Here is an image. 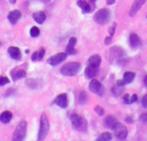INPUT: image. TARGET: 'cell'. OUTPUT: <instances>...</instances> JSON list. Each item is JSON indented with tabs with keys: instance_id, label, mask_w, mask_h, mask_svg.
<instances>
[{
	"instance_id": "obj_1",
	"label": "cell",
	"mask_w": 147,
	"mask_h": 141,
	"mask_svg": "<svg viewBox=\"0 0 147 141\" xmlns=\"http://www.w3.org/2000/svg\"><path fill=\"white\" fill-rule=\"evenodd\" d=\"M81 69V65L80 63L78 62H71L64 65L61 69L60 72L64 76H68V77H73L76 76Z\"/></svg>"
},
{
	"instance_id": "obj_2",
	"label": "cell",
	"mask_w": 147,
	"mask_h": 141,
	"mask_svg": "<svg viewBox=\"0 0 147 141\" xmlns=\"http://www.w3.org/2000/svg\"><path fill=\"white\" fill-rule=\"evenodd\" d=\"M49 132V121L47 115L43 113L40 116V129L38 134V140H44Z\"/></svg>"
},
{
	"instance_id": "obj_3",
	"label": "cell",
	"mask_w": 147,
	"mask_h": 141,
	"mask_svg": "<svg viewBox=\"0 0 147 141\" xmlns=\"http://www.w3.org/2000/svg\"><path fill=\"white\" fill-rule=\"evenodd\" d=\"M111 13L108 9H101L94 15V21L100 25L108 23L110 20Z\"/></svg>"
},
{
	"instance_id": "obj_4",
	"label": "cell",
	"mask_w": 147,
	"mask_h": 141,
	"mask_svg": "<svg viewBox=\"0 0 147 141\" xmlns=\"http://www.w3.org/2000/svg\"><path fill=\"white\" fill-rule=\"evenodd\" d=\"M71 122L73 126V128L78 131H85L87 128V122L80 115H77L76 113H72L70 115Z\"/></svg>"
},
{
	"instance_id": "obj_5",
	"label": "cell",
	"mask_w": 147,
	"mask_h": 141,
	"mask_svg": "<svg viewBox=\"0 0 147 141\" xmlns=\"http://www.w3.org/2000/svg\"><path fill=\"white\" fill-rule=\"evenodd\" d=\"M26 133H27V121L25 120H22L18 123L13 134V140H23L26 136Z\"/></svg>"
},
{
	"instance_id": "obj_6",
	"label": "cell",
	"mask_w": 147,
	"mask_h": 141,
	"mask_svg": "<svg viewBox=\"0 0 147 141\" xmlns=\"http://www.w3.org/2000/svg\"><path fill=\"white\" fill-rule=\"evenodd\" d=\"M111 129L113 130L114 134L115 135V137L118 140H124L127 139V127L125 125H123L122 123L116 122L113 126V128Z\"/></svg>"
},
{
	"instance_id": "obj_7",
	"label": "cell",
	"mask_w": 147,
	"mask_h": 141,
	"mask_svg": "<svg viewBox=\"0 0 147 141\" xmlns=\"http://www.w3.org/2000/svg\"><path fill=\"white\" fill-rule=\"evenodd\" d=\"M67 58V53H59L54 54L53 56H51L48 59H47V64L52 65V66H55L58 65L59 64L62 63L63 61H65Z\"/></svg>"
},
{
	"instance_id": "obj_8",
	"label": "cell",
	"mask_w": 147,
	"mask_h": 141,
	"mask_svg": "<svg viewBox=\"0 0 147 141\" xmlns=\"http://www.w3.org/2000/svg\"><path fill=\"white\" fill-rule=\"evenodd\" d=\"M146 2V0H134L130 10H129V16L134 17L135 16V15L139 12V10L141 9V7L145 4V3Z\"/></svg>"
},
{
	"instance_id": "obj_9",
	"label": "cell",
	"mask_w": 147,
	"mask_h": 141,
	"mask_svg": "<svg viewBox=\"0 0 147 141\" xmlns=\"http://www.w3.org/2000/svg\"><path fill=\"white\" fill-rule=\"evenodd\" d=\"M26 75H27L26 69L23 68V65L21 66V67H16L14 70H12V72H11V77L15 81L18 80V79H21L22 78H25Z\"/></svg>"
},
{
	"instance_id": "obj_10",
	"label": "cell",
	"mask_w": 147,
	"mask_h": 141,
	"mask_svg": "<svg viewBox=\"0 0 147 141\" xmlns=\"http://www.w3.org/2000/svg\"><path fill=\"white\" fill-rule=\"evenodd\" d=\"M54 104L58 105L59 107L62 108V109H65L68 106V99H67V95L65 93H62L60 95H59L56 99L53 102Z\"/></svg>"
},
{
	"instance_id": "obj_11",
	"label": "cell",
	"mask_w": 147,
	"mask_h": 141,
	"mask_svg": "<svg viewBox=\"0 0 147 141\" xmlns=\"http://www.w3.org/2000/svg\"><path fill=\"white\" fill-rule=\"evenodd\" d=\"M89 88L91 92H93L94 94H97V95H99L102 90V86L97 79H92L90 83Z\"/></svg>"
},
{
	"instance_id": "obj_12",
	"label": "cell",
	"mask_w": 147,
	"mask_h": 141,
	"mask_svg": "<svg viewBox=\"0 0 147 141\" xmlns=\"http://www.w3.org/2000/svg\"><path fill=\"white\" fill-rule=\"evenodd\" d=\"M77 44V38L76 37H71L68 42V45L66 47V53L70 55H73L77 53V50L75 49V46Z\"/></svg>"
},
{
	"instance_id": "obj_13",
	"label": "cell",
	"mask_w": 147,
	"mask_h": 141,
	"mask_svg": "<svg viewBox=\"0 0 147 141\" xmlns=\"http://www.w3.org/2000/svg\"><path fill=\"white\" fill-rule=\"evenodd\" d=\"M21 16H22L21 11L18 10V9H15V10H12V11H10L9 13V15H8V20L10 22V23L16 24L18 22V20L21 18Z\"/></svg>"
},
{
	"instance_id": "obj_14",
	"label": "cell",
	"mask_w": 147,
	"mask_h": 141,
	"mask_svg": "<svg viewBox=\"0 0 147 141\" xmlns=\"http://www.w3.org/2000/svg\"><path fill=\"white\" fill-rule=\"evenodd\" d=\"M8 53H9V54L10 55V57L13 59H16V60L21 59L22 54H21V51H20V49L18 47H9L8 48Z\"/></svg>"
},
{
	"instance_id": "obj_15",
	"label": "cell",
	"mask_w": 147,
	"mask_h": 141,
	"mask_svg": "<svg viewBox=\"0 0 147 141\" xmlns=\"http://www.w3.org/2000/svg\"><path fill=\"white\" fill-rule=\"evenodd\" d=\"M129 43H130V46H131L133 48L136 49V48H138V47H140V45H141V40H140V37H139L138 34H132L130 35V37H129Z\"/></svg>"
},
{
	"instance_id": "obj_16",
	"label": "cell",
	"mask_w": 147,
	"mask_h": 141,
	"mask_svg": "<svg viewBox=\"0 0 147 141\" xmlns=\"http://www.w3.org/2000/svg\"><path fill=\"white\" fill-rule=\"evenodd\" d=\"M102 62V59L99 55H92L91 57H90L89 60H88V65L94 67V68H98L100 66V64Z\"/></svg>"
},
{
	"instance_id": "obj_17",
	"label": "cell",
	"mask_w": 147,
	"mask_h": 141,
	"mask_svg": "<svg viewBox=\"0 0 147 141\" xmlns=\"http://www.w3.org/2000/svg\"><path fill=\"white\" fill-rule=\"evenodd\" d=\"M77 4H78V7H80V8H81L83 14L90 13V12L92 10L90 4L88 2H86L85 0H78Z\"/></svg>"
},
{
	"instance_id": "obj_18",
	"label": "cell",
	"mask_w": 147,
	"mask_h": 141,
	"mask_svg": "<svg viewBox=\"0 0 147 141\" xmlns=\"http://www.w3.org/2000/svg\"><path fill=\"white\" fill-rule=\"evenodd\" d=\"M97 69L98 68H94V67H91L90 65H88L84 71V75L87 78L89 79H92L94 78L96 74H97Z\"/></svg>"
},
{
	"instance_id": "obj_19",
	"label": "cell",
	"mask_w": 147,
	"mask_h": 141,
	"mask_svg": "<svg viewBox=\"0 0 147 141\" xmlns=\"http://www.w3.org/2000/svg\"><path fill=\"white\" fill-rule=\"evenodd\" d=\"M33 18L34 20L38 22L39 24H41L45 22L46 20V14L43 11H36L34 13H33Z\"/></svg>"
},
{
	"instance_id": "obj_20",
	"label": "cell",
	"mask_w": 147,
	"mask_h": 141,
	"mask_svg": "<svg viewBox=\"0 0 147 141\" xmlns=\"http://www.w3.org/2000/svg\"><path fill=\"white\" fill-rule=\"evenodd\" d=\"M12 119V113L10 111H3L0 115V121L3 124L9 123Z\"/></svg>"
},
{
	"instance_id": "obj_21",
	"label": "cell",
	"mask_w": 147,
	"mask_h": 141,
	"mask_svg": "<svg viewBox=\"0 0 147 141\" xmlns=\"http://www.w3.org/2000/svg\"><path fill=\"white\" fill-rule=\"evenodd\" d=\"M134 78H135V73L133 72H126L123 75V80L126 84H131L134 80Z\"/></svg>"
},
{
	"instance_id": "obj_22",
	"label": "cell",
	"mask_w": 147,
	"mask_h": 141,
	"mask_svg": "<svg viewBox=\"0 0 147 141\" xmlns=\"http://www.w3.org/2000/svg\"><path fill=\"white\" fill-rule=\"evenodd\" d=\"M117 122L115 117L112 116V115H109L106 117L105 121H104V125L106 128H112L113 126Z\"/></svg>"
},
{
	"instance_id": "obj_23",
	"label": "cell",
	"mask_w": 147,
	"mask_h": 141,
	"mask_svg": "<svg viewBox=\"0 0 147 141\" xmlns=\"http://www.w3.org/2000/svg\"><path fill=\"white\" fill-rule=\"evenodd\" d=\"M112 138H113L112 134H111L110 133H109V132H106V133H103V134H102V135H101V136H99V137L97 138V140L109 141L112 140Z\"/></svg>"
},
{
	"instance_id": "obj_24",
	"label": "cell",
	"mask_w": 147,
	"mask_h": 141,
	"mask_svg": "<svg viewBox=\"0 0 147 141\" xmlns=\"http://www.w3.org/2000/svg\"><path fill=\"white\" fill-rule=\"evenodd\" d=\"M79 103L82 104V105H84L85 103H87L88 102V96H87V93L84 92V91H82L80 94H79Z\"/></svg>"
},
{
	"instance_id": "obj_25",
	"label": "cell",
	"mask_w": 147,
	"mask_h": 141,
	"mask_svg": "<svg viewBox=\"0 0 147 141\" xmlns=\"http://www.w3.org/2000/svg\"><path fill=\"white\" fill-rule=\"evenodd\" d=\"M40 29H39V28L38 27H36V26H34V27H32L31 28V29H30V35L32 36V37H38L39 35H40Z\"/></svg>"
},
{
	"instance_id": "obj_26",
	"label": "cell",
	"mask_w": 147,
	"mask_h": 141,
	"mask_svg": "<svg viewBox=\"0 0 147 141\" xmlns=\"http://www.w3.org/2000/svg\"><path fill=\"white\" fill-rule=\"evenodd\" d=\"M94 110H95V112H96L99 116H102V115H104V114H105L104 109H103L102 107L99 106V105H96V106L95 107Z\"/></svg>"
},
{
	"instance_id": "obj_27",
	"label": "cell",
	"mask_w": 147,
	"mask_h": 141,
	"mask_svg": "<svg viewBox=\"0 0 147 141\" xmlns=\"http://www.w3.org/2000/svg\"><path fill=\"white\" fill-rule=\"evenodd\" d=\"M116 26H117V24H116V22H113V24L109 28V34L111 35V36H114V34H115V28H116Z\"/></svg>"
},
{
	"instance_id": "obj_28",
	"label": "cell",
	"mask_w": 147,
	"mask_h": 141,
	"mask_svg": "<svg viewBox=\"0 0 147 141\" xmlns=\"http://www.w3.org/2000/svg\"><path fill=\"white\" fill-rule=\"evenodd\" d=\"M123 103L125 104H132V101H131V96L129 94H125L123 96Z\"/></svg>"
},
{
	"instance_id": "obj_29",
	"label": "cell",
	"mask_w": 147,
	"mask_h": 141,
	"mask_svg": "<svg viewBox=\"0 0 147 141\" xmlns=\"http://www.w3.org/2000/svg\"><path fill=\"white\" fill-rule=\"evenodd\" d=\"M9 79L7 77H3V76L0 77V86L5 85L6 84H9Z\"/></svg>"
},
{
	"instance_id": "obj_30",
	"label": "cell",
	"mask_w": 147,
	"mask_h": 141,
	"mask_svg": "<svg viewBox=\"0 0 147 141\" xmlns=\"http://www.w3.org/2000/svg\"><path fill=\"white\" fill-rule=\"evenodd\" d=\"M38 52H39L38 59H39V60H42V59H43V57H44V55H45V53H46L45 48H44V47H40V50H39Z\"/></svg>"
},
{
	"instance_id": "obj_31",
	"label": "cell",
	"mask_w": 147,
	"mask_h": 141,
	"mask_svg": "<svg viewBox=\"0 0 147 141\" xmlns=\"http://www.w3.org/2000/svg\"><path fill=\"white\" fill-rule=\"evenodd\" d=\"M142 106L145 108V109H147V94L145 95L142 98Z\"/></svg>"
},
{
	"instance_id": "obj_32",
	"label": "cell",
	"mask_w": 147,
	"mask_h": 141,
	"mask_svg": "<svg viewBox=\"0 0 147 141\" xmlns=\"http://www.w3.org/2000/svg\"><path fill=\"white\" fill-rule=\"evenodd\" d=\"M112 39H113V36H108V37H106L105 38V40H104V43H105V45H109L110 43H111V41H112Z\"/></svg>"
},
{
	"instance_id": "obj_33",
	"label": "cell",
	"mask_w": 147,
	"mask_h": 141,
	"mask_svg": "<svg viewBox=\"0 0 147 141\" xmlns=\"http://www.w3.org/2000/svg\"><path fill=\"white\" fill-rule=\"evenodd\" d=\"M140 120L145 122V123H147V113H143L141 115H140Z\"/></svg>"
},
{
	"instance_id": "obj_34",
	"label": "cell",
	"mask_w": 147,
	"mask_h": 141,
	"mask_svg": "<svg viewBox=\"0 0 147 141\" xmlns=\"http://www.w3.org/2000/svg\"><path fill=\"white\" fill-rule=\"evenodd\" d=\"M38 55H39V52H38V51L34 52V53L32 54L31 59H32L33 61H35L36 59H38Z\"/></svg>"
},
{
	"instance_id": "obj_35",
	"label": "cell",
	"mask_w": 147,
	"mask_h": 141,
	"mask_svg": "<svg viewBox=\"0 0 147 141\" xmlns=\"http://www.w3.org/2000/svg\"><path fill=\"white\" fill-rule=\"evenodd\" d=\"M116 84H117V87H122V86L126 85V84H125V82H124L123 79H121V80H117Z\"/></svg>"
},
{
	"instance_id": "obj_36",
	"label": "cell",
	"mask_w": 147,
	"mask_h": 141,
	"mask_svg": "<svg viewBox=\"0 0 147 141\" xmlns=\"http://www.w3.org/2000/svg\"><path fill=\"white\" fill-rule=\"evenodd\" d=\"M137 100H138V96H137L136 94H134V95L131 96V101H132V103H134L137 102Z\"/></svg>"
},
{
	"instance_id": "obj_37",
	"label": "cell",
	"mask_w": 147,
	"mask_h": 141,
	"mask_svg": "<svg viewBox=\"0 0 147 141\" xmlns=\"http://www.w3.org/2000/svg\"><path fill=\"white\" fill-rule=\"evenodd\" d=\"M115 2V0H108V1H107V3H108L109 5H111V4H114Z\"/></svg>"
},
{
	"instance_id": "obj_38",
	"label": "cell",
	"mask_w": 147,
	"mask_h": 141,
	"mask_svg": "<svg viewBox=\"0 0 147 141\" xmlns=\"http://www.w3.org/2000/svg\"><path fill=\"white\" fill-rule=\"evenodd\" d=\"M144 84H145V85L147 87V75L145 77V78H144Z\"/></svg>"
},
{
	"instance_id": "obj_39",
	"label": "cell",
	"mask_w": 147,
	"mask_h": 141,
	"mask_svg": "<svg viewBox=\"0 0 147 141\" xmlns=\"http://www.w3.org/2000/svg\"><path fill=\"white\" fill-rule=\"evenodd\" d=\"M16 0H9V3H16Z\"/></svg>"
},
{
	"instance_id": "obj_40",
	"label": "cell",
	"mask_w": 147,
	"mask_h": 141,
	"mask_svg": "<svg viewBox=\"0 0 147 141\" xmlns=\"http://www.w3.org/2000/svg\"><path fill=\"white\" fill-rule=\"evenodd\" d=\"M25 53H29V50H28V49H27V50L25 51Z\"/></svg>"
},
{
	"instance_id": "obj_41",
	"label": "cell",
	"mask_w": 147,
	"mask_h": 141,
	"mask_svg": "<svg viewBox=\"0 0 147 141\" xmlns=\"http://www.w3.org/2000/svg\"><path fill=\"white\" fill-rule=\"evenodd\" d=\"M146 18H147V16H146Z\"/></svg>"
}]
</instances>
